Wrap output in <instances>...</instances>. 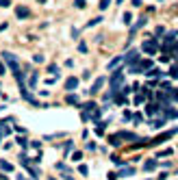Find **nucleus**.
Wrapping results in <instances>:
<instances>
[{
  "mask_svg": "<svg viewBox=\"0 0 178 180\" xmlns=\"http://www.w3.org/2000/svg\"><path fill=\"white\" fill-rule=\"evenodd\" d=\"M17 180H24V176H17Z\"/></svg>",
  "mask_w": 178,
  "mask_h": 180,
  "instance_id": "29",
  "label": "nucleus"
},
{
  "mask_svg": "<svg viewBox=\"0 0 178 180\" xmlns=\"http://www.w3.org/2000/svg\"><path fill=\"white\" fill-rule=\"evenodd\" d=\"M124 22L131 24V22H133V15H131V13H124Z\"/></svg>",
  "mask_w": 178,
  "mask_h": 180,
  "instance_id": "21",
  "label": "nucleus"
},
{
  "mask_svg": "<svg viewBox=\"0 0 178 180\" xmlns=\"http://www.w3.org/2000/svg\"><path fill=\"white\" fill-rule=\"evenodd\" d=\"M133 174H135V169H133V167H124L119 176H133Z\"/></svg>",
  "mask_w": 178,
  "mask_h": 180,
  "instance_id": "16",
  "label": "nucleus"
},
{
  "mask_svg": "<svg viewBox=\"0 0 178 180\" xmlns=\"http://www.w3.org/2000/svg\"><path fill=\"white\" fill-rule=\"evenodd\" d=\"M176 133H178V128H174V130H169V133H165V135H161V137H157L154 141H152V145H159V143H163L165 139H169V137H172V135H176Z\"/></svg>",
  "mask_w": 178,
  "mask_h": 180,
  "instance_id": "5",
  "label": "nucleus"
},
{
  "mask_svg": "<svg viewBox=\"0 0 178 180\" xmlns=\"http://www.w3.org/2000/svg\"><path fill=\"white\" fill-rule=\"evenodd\" d=\"M102 85H104V78H96V83H93L87 91H89V93H96V91H100V87H102Z\"/></svg>",
  "mask_w": 178,
  "mask_h": 180,
  "instance_id": "7",
  "label": "nucleus"
},
{
  "mask_svg": "<svg viewBox=\"0 0 178 180\" xmlns=\"http://www.w3.org/2000/svg\"><path fill=\"white\" fill-rule=\"evenodd\" d=\"M133 119H135V122H137V124H141V122H143V117H141V115H139V113H137V115H135V117H133Z\"/></svg>",
  "mask_w": 178,
  "mask_h": 180,
  "instance_id": "26",
  "label": "nucleus"
},
{
  "mask_svg": "<svg viewBox=\"0 0 178 180\" xmlns=\"http://www.w3.org/2000/svg\"><path fill=\"white\" fill-rule=\"evenodd\" d=\"M37 85V72H33V76H31V87H35Z\"/></svg>",
  "mask_w": 178,
  "mask_h": 180,
  "instance_id": "19",
  "label": "nucleus"
},
{
  "mask_svg": "<svg viewBox=\"0 0 178 180\" xmlns=\"http://www.w3.org/2000/svg\"><path fill=\"white\" fill-rule=\"evenodd\" d=\"M157 159H150V161H146V165H143V171H152V169H157Z\"/></svg>",
  "mask_w": 178,
  "mask_h": 180,
  "instance_id": "8",
  "label": "nucleus"
},
{
  "mask_svg": "<svg viewBox=\"0 0 178 180\" xmlns=\"http://www.w3.org/2000/svg\"><path fill=\"white\" fill-rule=\"evenodd\" d=\"M67 104H76V107H78V104H81L78 96H67Z\"/></svg>",
  "mask_w": 178,
  "mask_h": 180,
  "instance_id": "15",
  "label": "nucleus"
},
{
  "mask_svg": "<svg viewBox=\"0 0 178 180\" xmlns=\"http://www.w3.org/2000/svg\"><path fill=\"white\" fill-rule=\"evenodd\" d=\"M143 50L148 54H154L157 52V39H148L146 43H143Z\"/></svg>",
  "mask_w": 178,
  "mask_h": 180,
  "instance_id": "4",
  "label": "nucleus"
},
{
  "mask_svg": "<svg viewBox=\"0 0 178 180\" xmlns=\"http://www.w3.org/2000/svg\"><path fill=\"white\" fill-rule=\"evenodd\" d=\"M74 5L78 7V9H85V0H74Z\"/></svg>",
  "mask_w": 178,
  "mask_h": 180,
  "instance_id": "20",
  "label": "nucleus"
},
{
  "mask_svg": "<svg viewBox=\"0 0 178 180\" xmlns=\"http://www.w3.org/2000/svg\"><path fill=\"white\" fill-rule=\"evenodd\" d=\"M137 59H139V52H137V50H131V52L126 54V61H128V63H135Z\"/></svg>",
  "mask_w": 178,
  "mask_h": 180,
  "instance_id": "11",
  "label": "nucleus"
},
{
  "mask_svg": "<svg viewBox=\"0 0 178 180\" xmlns=\"http://www.w3.org/2000/svg\"><path fill=\"white\" fill-rule=\"evenodd\" d=\"M11 5V0H0V7H9Z\"/></svg>",
  "mask_w": 178,
  "mask_h": 180,
  "instance_id": "25",
  "label": "nucleus"
},
{
  "mask_svg": "<svg viewBox=\"0 0 178 180\" xmlns=\"http://www.w3.org/2000/svg\"><path fill=\"white\" fill-rule=\"evenodd\" d=\"M0 74H5V65L2 63H0Z\"/></svg>",
  "mask_w": 178,
  "mask_h": 180,
  "instance_id": "28",
  "label": "nucleus"
},
{
  "mask_svg": "<svg viewBox=\"0 0 178 180\" xmlns=\"http://www.w3.org/2000/svg\"><path fill=\"white\" fill-rule=\"evenodd\" d=\"M150 126H152V128H161V126H165V117H163V119H152Z\"/></svg>",
  "mask_w": 178,
  "mask_h": 180,
  "instance_id": "14",
  "label": "nucleus"
},
{
  "mask_svg": "<svg viewBox=\"0 0 178 180\" xmlns=\"http://www.w3.org/2000/svg\"><path fill=\"white\" fill-rule=\"evenodd\" d=\"M17 143H20L22 148H26V145H28V141H26V139H24V137H20V139H17Z\"/></svg>",
  "mask_w": 178,
  "mask_h": 180,
  "instance_id": "22",
  "label": "nucleus"
},
{
  "mask_svg": "<svg viewBox=\"0 0 178 180\" xmlns=\"http://www.w3.org/2000/svg\"><path fill=\"white\" fill-rule=\"evenodd\" d=\"M163 109H165V119L178 117V111H176V109H169V107H163Z\"/></svg>",
  "mask_w": 178,
  "mask_h": 180,
  "instance_id": "10",
  "label": "nucleus"
},
{
  "mask_svg": "<svg viewBox=\"0 0 178 180\" xmlns=\"http://www.w3.org/2000/svg\"><path fill=\"white\" fill-rule=\"evenodd\" d=\"M109 2H111V0H100V9H107Z\"/></svg>",
  "mask_w": 178,
  "mask_h": 180,
  "instance_id": "23",
  "label": "nucleus"
},
{
  "mask_svg": "<svg viewBox=\"0 0 178 180\" xmlns=\"http://www.w3.org/2000/svg\"><path fill=\"white\" fill-rule=\"evenodd\" d=\"M15 15H17V17H28L31 11H28L26 7H17V9H15Z\"/></svg>",
  "mask_w": 178,
  "mask_h": 180,
  "instance_id": "9",
  "label": "nucleus"
},
{
  "mask_svg": "<svg viewBox=\"0 0 178 180\" xmlns=\"http://www.w3.org/2000/svg\"><path fill=\"white\" fill-rule=\"evenodd\" d=\"M119 63H122V57H117V59L109 61V69H117V67H119Z\"/></svg>",
  "mask_w": 178,
  "mask_h": 180,
  "instance_id": "13",
  "label": "nucleus"
},
{
  "mask_svg": "<svg viewBox=\"0 0 178 180\" xmlns=\"http://www.w3.org/2000/svg\"><path fill=\"white\" fill-rule=\"evenodd\" d=\"M2 59H5V63L11 67V72H13V76L17 78V83H20V87H24V78H22V72H20V61L11 54V52H5L2 54Z\"/></svg>",
  "mask_w": 178,
  "mask_h": 180,
  "instance_id": "1",
  "label": "nucleus"
},
{
  "mask_svg": "<svg viewBox=\"0 0 178 180\" xmlns=\"http://www.w3.org/2000/svg\"><path fill=\"white\" fill-rule=\"evenodd\" d=\"M100 20H102V17H93L89 24H87V26H93V24H100Z\"/></svg>",
  "mask_w": 178,
  "mask_h": 180,
  "instance_id": "24",
  "label": "nucleus"
},
{
  "mask_svg": "<svg viewBox=\"0 0 178 180\" xmlns=\"http://www.w3.org/2000/svg\"><path fill=\"white\" fill-rule=\"evenodd\" d=\"M0 167H2L5 171H13V165H11V163H7V161H2V163H0Z\"/></svg>",
  "mask_w": 178,
  "mask_h": 180,
  "instance_id": "17",
  "label": "nucleus"
},
{
  "mask_svg": "<svg viewBox=\"0 0 178 180\" xmlns=\"http://www.w3.org/2000/svg\"><path fill=\"white\" fill-rule=\"evenodd\" d=\"M122 139H128V141H139V137H137L135 133H117V135H113L109 141H111L113 145H119V143H122Z\"/></svg>",
  "mask_w": 178,
  "mask_h": 180,
  "instance_id": "2",
  "label": "nucleus"
},
{
  "mask_svg": "<svg viewBox=\"0 0 178 180\" xmlns=\"http://www.w3.org/2000/svg\"><path fill=\"white\" fill-rule=\"evenodd\" d=\"M146 113H148V115H157V113H159V104H148Z\"/></svg>",
  "mask_w": 178,
  "mask_h": 180,
  "instance_id": "12",
  "label": "nucleus"
},
{
  "mask_svg": "<svg viewBox=\"0 0 178 180\" xmlns=\"http://www.w3.org/2000/svg\"><path fill=\"white\" fill-rule=\"evenodd\" d=\"M76 87H78V78H76V76H72V78L65 81V89H67V91H74Z\"/></svg>",
  "mask_w": 178,
  "mask_h": 180,
  "instance_id": "6",
  "label": "nucleus"
},
{
  "mask_svg": "<svg viewBox=\"0 0 178 180\" xmlns=\"http://www.w3.org/2000/svg\"><path fill=\"white\" fill-rule=\"evenodd\" d=\"M143 24H146V15H143V17H141V20H139V22L135 24V26H133V33H135L137 28H141V26H143Z\"/></svg>",
  "mask_w": 178,
  "mask_h": 180,
  "instance_id": "18",
  "label": "nucleus"
},
{
  "mask_svg": "<svg viewBox=\"0 0 178 180\" xmlns=\"http://www.w3.org/2000/svg\"><path fill=\"white\" fill-rule=\"evenodd\" d=\"M141 2H143V0H133V5H135V7H141Z\"/></svg>",
  "mask_w": 178,
  "mask_h": 180,
  "instance_id": "27",
  "label": "nucleus"
},
{
  "mask_svg": "<svg viewBox=\"0 0 178 180\" xmlns=\"http://www.w3.org/2000/svg\"><path fill=\"white\" fill-rule=\"evenodd\" d=\"M122 81H124V72H122V69H117V72L111 76V96H113V93H117V87L122 85Z\"/></svg>",
  "mask_w": 178,
  "mask_h": 180,
  "instance_id": "3",
  "label": "nucleus"
}]
</instances>
